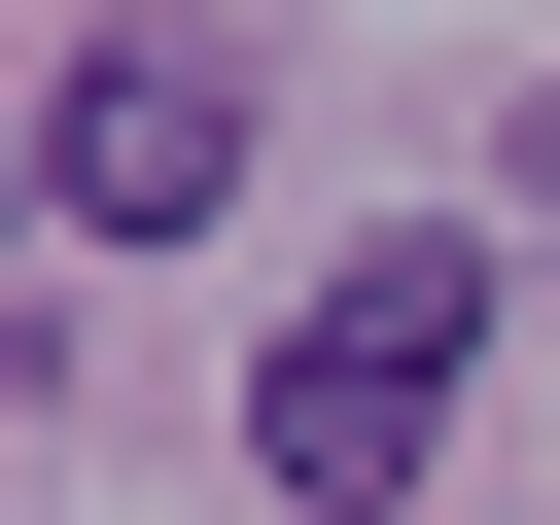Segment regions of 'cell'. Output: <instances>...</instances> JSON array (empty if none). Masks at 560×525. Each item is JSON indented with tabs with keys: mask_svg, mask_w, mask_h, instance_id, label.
Wrapping results in <instances>:
<instances>
[{
	"mask_svg": "<svg viewBox=\"0 0 560 525\" xmlns=\"http://www.w3.org/2000/svg\"><path fill=\"white\" fill-rule=\"evenodd\" d=\"M455 385H490V245H350V280L245 350V455H280L315 525H385V490L455 455Z\"/></svg>",
	"mask_w": 560,
	"mask_h": 525,
	"instance_id": "cell-1",
	"label": "cell"
},
{
	"mask_svg": "<svg viewBox=\"0 0 560 525\" xmlns=\"http://www.w3.org/2000/svg\"><path fill=\"white\" fill-rule=\"evenodd\" d=\"M210 175H245V105H210V70H140V35H70V70H35V210H70V245H175Z\"/></svg>",
	"mask_w": 560,
	"mask_h": 525,
	"instance_id": "cell-2",
	"label": "cell"
}]
</instances>
